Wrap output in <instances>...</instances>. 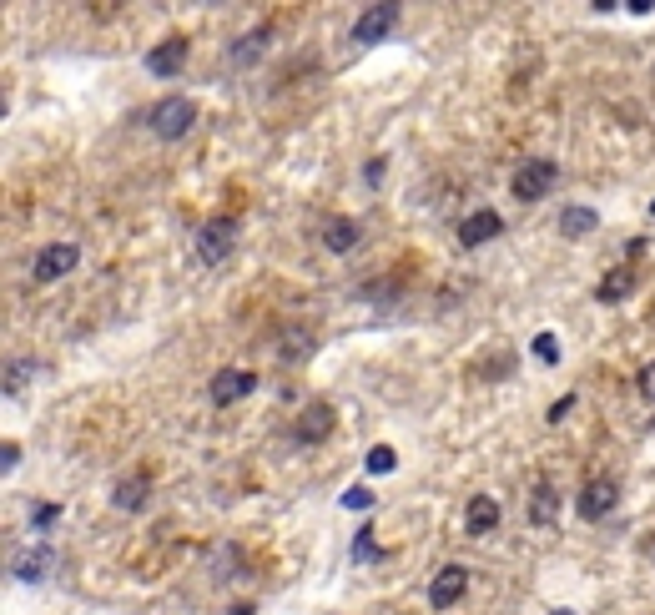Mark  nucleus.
Returning a JSON list of instances; mask_svg holds the SVG:
<instances>
[{"instance_id":"nucleus-1","label":"nucleus","mask_w":655,"mask_h":615,"mask_svg":"<svg viewBox=\"0 0 655 615\" xmlns=\"http://www.w3.org/2000/svg\"><path fill=\"white\" fill-rule=\"evenodd\" d=\"M192 121H197V101H187V96H167V101H157V106H152L147 127H152V137L177 142V137H187Z\"/></svg>"},{"instance_id":"nucleus-2","label":"nucleus","mask_w":655,"mask_h":615,"mask_svg":"<svg viewBox=\"0 0 655 615\" xmlns=\"http://www.w3.org/2000/svg\"><path fill=\"white\" fill-rule=\"evenodd\" d=\"M232 242H237V222H232V217H212V222H202V227H197V263H202V268L227 263Z\"/></svg>"},{"instance_id":"nucleus-3","label":"nucleus","mask_w":655,"mask_h":615,"mask_svg":"<svg viewBox=\"0 0 655 615\" xmlns=\"http://www.w3.org/2000/svg\"><path fill=\"white\" fill-rule=\"evenodd\" d=\"M56 565H61L56 545L36 540V545H21V550H16V560H11V580H21V585H41L46 575H56Z\"/></svg>"},{"instance_id":"nucleus-4","label":"nucleus","mask_w":655,"mask_h":615,"mask_svg":"<svg viewBox=\"0 0 655 615\" xmlns=\"http://www.w3.org/2000/svg\"><path fill=\"white\" fill-rule=\"evenodd\" d=\"M555 177H560V167L550 162V157H530V162H519V172H514V197L519 202H540L550 187H555Z\"/></svg>"},{"instance_id":"nucleus-5","label":"nucleus","mask_w":655,"mask_h":615,"mask_svg":"<svg viewBox=\"0 0 655 615\" xmlns=\"http://www.w3.org/2000/svg\"><path fill=\"white\" fill-rule=\"evenodd\" d=\"M81 263V248H76V242H51V248H41L36 253V283H56V278H66L71 268Z\"/></svg>"},{"instance_id":"nucleus-6","label":"nucleus","mask_w":655,"mask_h":615,"mask_svg":"<svg viewBox=\"0 0 655 615\" xmlns=\"http://www.w3.org/2000/svg\"><path fill=\"white\" fill-rule=\"evenodd\" d=\"M333 424H338L333 404L313 399V404H308V409L298 414V424H293V439H298V444H323V439L333 434Z\"/></svg>"},{"instance_id":"nucleus-7","label":"nucleus","mask_w":655,"mask_h":615,"mask_svg":"<svg viewBox=\"0 0 655 615\" xmlns=\"http://www.w3.org/2000/svg\"><path fill=\"white\" fill-rule=\"evenodd\" d=\"M464 590H469V570H464V565H444V570L429 580V605H434V610H449V605L464 600Z\"/></svg>"},{"instance_id":"nucleus-8","label":"nucleus","mask_w":655,"mask_h":615,"mask_svg":"<svg viewBox=\"0 0 655 615\" xmlns=\"http://www.w3.org/2000/svg\"><path fill=\"white\" fill-rule=\"evenodd\" d=\"M393 26H399V6H368V11L353 21V41H358V46H378Z\"/></svg>"},{"instance_id":"nucleus-9","label":"nucleus","mask_w":655,"mask_h":615,"mask_svg":"<svg viewBox=\"0 0 655 615\" xmlns=\"http://www.w3.org/2000/svg\"><path fill=\"white\" fill-rule=\"evenodd\" d=\"M620 505V484L615 479H590L580 489V520H605Z\"/></svg>"},{"instance_id":"nucleus-10","label":"nucleus","mask_w":655,"mask_h":615,"mask_svg":"<svg viewBox=\"0 0 655 615\" xmlns=\"http://www.w3.org/2000/svg\"><path fill=\"white\" fill-rule=\"evenodd\" d=\"M268 46H273V26H252L247 36H237V41L227 46V61L247 71V66H257L262 56H268Z\"/></svg>"},{"instance_id":"nucleus-11","label":"nucleus","mask_w":655,"mask_h":615,"mask_svg":"<svg viewBox=\"0 0 655 615\" xmlns=\"http://www.w3.org/2000/svg\"><path fill=\"white\" fill-rule=\"evenodd\" d=\"M252 389H257V374H247V368H222V374L212 379V389H207V394H212V404H222V409H227V404L247 399Z\"/></svg>"},{"instance_id":"nucleus-12","label":"nucleus","mask_w":655,"mask_h":615,"mask_svg":"<svg viewBox=\"0 0 655 615\" xmlns=\"http://www.w3.org/2000/svg\"><path fill=\"white\" fill-rule=\"evenodd\" d=\"M504 232V217L494 212V207H479V212H469L464 222H459V242L464 248H479V242H494Z\"/></svg>"},{"instance_id":"nucleus-13","label":"nucleus","mask_w":655,"mask_h":615,"mask_svg":"<svg viewBox=\"0 0 655 615\" xmlns=\"http://www.w3.org/2000/svg\"><path fill=\"white\" fill-rule=\"evenodd\" d=\"M187 51H192L187 36H167L162 46L147 51V71H152V76H177V71L187 66Z\"/></svg>"},{"instance_id":"nucleus-14","label":"nucleus","mask_w":655,"mask_h":615,"mask_svg":"<svg viewBox=\"0 0 655 615\" xmlns=\"http://www.w3.org/2000/svg\"><path fill=\"white\" fill-rule=\"evenodd\" d=\"M147 500H152V479H147V474H126V479L111 489V505L126 510V515H137Z\"/></svg>"},{"instance_id":"nucleus-15","label":"nucleus","mask_w":655,"mask_h":615,"mask_svg":"<svg viewBox=\"0 0 655 615\" xmlns=\"http://www.w3.org/2000/svg\"><path fill=\"white\" fill-rule=\"evenodd\" d=\"M630 293H635V268H630V263L610 268V273L595 283V303H625Z\"/></svg>"},{"instance_id":"nucleus-16","label":"nucleus","mask_w":655,"mask_h":615,"mask_svg":"<svg viewBox=\"0 0 655 615\" xmlns=\"http://www.w3.org/2000/svg\"><path fill=\"white\" fill-rule=\"evenodd\" d=\"M494 525H499V500L474 495V500H469V510H464V530H469V535H489Z\"/></svg>"},{"instance_id":"nucleus-17","label":"nucleus","mask_w":655,"mask_h":615,"mask_svg":"<svg viewBox=\"0 0 655 615\" xmlns=\"http://www.w3.org/2000/svg\"><path fill=\"white\" fill-rule=\"evenodd\" d=\"M323 248H328V253L358 248V222H353V217H328V222H323Z\"/></svg>"},{"instance_id":"nucleus-18","label":"nucleus","mask_w":655,"mask_h":615,"mask_svg":"<svg viewBox=\"0 0 655 615\" xmlns=\"http://www.w3.org/2000/svg\"><path fill=\"white\" fill-rule=\"evenodd\" d=\"M595 227H600V212H595V207H565V212H560V232H565V237H590Z\"/></svg>"},{"instance_id":"nucleus-19","label":"nucleus","mask_w":655,"mask_h":615,"mask_svg":"<svg viewBox=\"0 0 655 615\" xmlns=\"http://www.w3.org/2000/svg\"><path fill=\"white\" fill-rule=\"evenodd\" d=\"M555 510H560L555 484H535V495H530V525H550V520H555Z\"/></svg>"},{"instance_id":"nucleus-20","label":"nucleus","mask_w":655,"mask_h":615,"mask_svg":"<svg viewBox=\"0 0 655 615\" xmlns=\"http://www.w3.org/2000/svg\"><path fill=\"white\" fill-rule=\"evenodd\" d=\"M308 353H313V333H308V328H288L278 358H283V363H298V358H308Z\"/></svg>"},{"instance_id":"nucleus-21","label":"nucleus","mask_w":655,"mask_h":615,"mask_svg":"<svg viewBox=\"0 0 655 615\" xmlns=\"http://www.w3.org/2000/svg\"><path fill=\"white\" fill-rule=\"evenodd\" d=\"M363 469H368V474H393V469H399V454H393V444H373L368 459H363Z\"/></svg>"},{"instance_id":"nucleus-22","label":"nucleus","mask_w":655,"mask_h":615,"mask_svg":"<svg viewBox=\"0 0 655 615\" xmlns=\"http://www.w3.org/2000/svg\"><path fill=\"white\" fill-rule=\"evenodd\" d=\"M378 555H383V550H378V540H373V530L363 525V530L353 535V560H363V565H368V560H378Z\"/></svg>"},{"instance_id":"nucleus-23","label":"nucleus","mask_w":655,"mask_h":615,"mask_svg":"<svg viewBox=\"0 0 655 615\" xmlns=\"http://www.w3.org/2000/svg\"><path fill=\"white\" fill-rule=\"evenodd\" d=\"M535 358L555 368V363H560V338H555V333H535Z\"/></svg>"},{"instance_id":"nucleus-24","label":"nucleus","mask_w":655,"mask_h":615,"mask_svg":"<svg viewBox=\"0 0 655 615\" xmlns=\"http://www.w3.org/2000/svg\"><path fill=\"white\" fill-rule=\"evenodd\" d=\"M237 570H242V560H237V550H232V545L212 555V575H217V580H222V575H237Z\"/></svg>"},{"instance_id":"nucleus-25","label":"nucleus","mask_w":655,"mask_h":615,"mask_svg":"<svg viewBox=\"0 0 655 615\" xmlns=\"http://www.w3.org/2000/svg\"><path fill=\"white\" fill-rule=\"evenodd\" d=\"M56 520H61V505H51V500H41V505H36V515H31V525H36V530H46V525H56Z\"/></svg>"},{"instance_id":"nucleus-26","label":"nucleus","mask_w":655,"mask_h":615,"mask_svg":"<svg viewBox=\"0 0 655 615\" xmlns=\"http://www.w3.org/2000/svg\"><path fill=\"white\" fill-rule=\"evenodd\" d=\"M368 505H373V495H368L363 484H353L348 495H343V510H368Z\"/></svg>"},{"instance_id":"nucleus-27","label":"nucleus","mask_w":655,"mask_h":615,"mask_svg":"<svg viewBox=\"0 0 655 615\" xmlns=\"http://www.w3.org/2000/svg\"><path fill=\"white\" fill-rule=\"evenodd\" d=\"M635 384H640V399H650V404H655V358L640 368V379H635Z\"/></svg>"},{"instance_id":"nucleus-28","label":"nucleus","mask_w":655,"mask_h":615,"mask_svg":"<svg viewBox=\"0 0 655 615\" xmlns=\"http://www.w3.org/2000/svg\"><path fill=\"white\" fill-rule=\"evenodd\" d=\"M21 379H31V368L11 363V368H6V394H21Z\"/></svg>"},{"instance_id":"nucleus-29","label":"nucleus","mask_w":655,"mask_h":615,"mask_svg":"<svg viewBox=\"0 0 655 615\" xmlns=\"http://www.w3.org/2000/svg\"><path fill=\"white\" fill-rule=\"evenodd\" d=\"M16 464H21V444H16V439H11V444H6V449H0V469H6V474H11V469H16Z\"/></svg>"},{"instance_id":"nucleus-30","label":"nucleus","mask_w":655,"mask_h":615,"mask_svg":"<svg viewBox=\"0 0 655 615\" xmlns=\"http://www.w3.org/2000/svg\"><path fill=\"white\" fill-rule=\"evenodd\" d=\"M625 11H630V16H650L655 0H625Z\"/></svg>"},{"instance_id":"nucleus-31","label":"nucleus","mask_w":655,"mask_h":615,"mask_svg":"<svg viewBox=\"0 0 655 615\" xmlns=\"http://www.w3.org/2000/svg\"><path fill=\"white\" fill-rule=\"evenodd\" d=\"M570 409H575V399H560V404H555V409H550V424H560V419H565V414H570Z\"/></svg>"},{"instance_id":"nucleus-32","label":"nucleus","mask_w":655,"mask_h":615,"mask_svg":"<svg viewBox=\"0 0 655 615\" xmlns=\"http://www.w3.org/2000/svg\"><path fill=\"white\" fill-rule=\"evenodd\" d=\"M363 177H368V182H378V177H383V157H373V162L363 167Z\"/></svg>"},{"instance_id":"nucleus-33","label":"nucleus","mask_w":655,"mask_h":615,"mask_svg":"<svg viewBox=\"0 0 655 615\" xmlns=\"http://www.w3.org/2000/svg\"><path fill=\"white\" fill-rule=\"evenodd\" d=\"M227 615H257V605H252V600H242V605H232Z\"/></svg>"},{"instance_id":"nucleus-34","label":"nucleus","mask_w":655,"mask_h":615,"mask_svg":"<svg viewBox=\"0 0 655 615\" xmlns=\"http://www.w3.org/2000/svg\"><path fill=\"white\" fill-rule=\"evenodd\" d=\"M550 615H575V610H550Z\"/></svg>"},{"instance_id":"nucleus-35","label":"nucleus","mask_w":655,"mask_h":615,"mask_svg":"<svg viewBox=\"0 0 655 615\" xmlns=\"http://www.w3.org/2000/svg\"><path fill=\"white\" fill-rule=\"evenodd\" d=\"M650 217H655V202H650Z\"/></svg>"}]
</instances>
